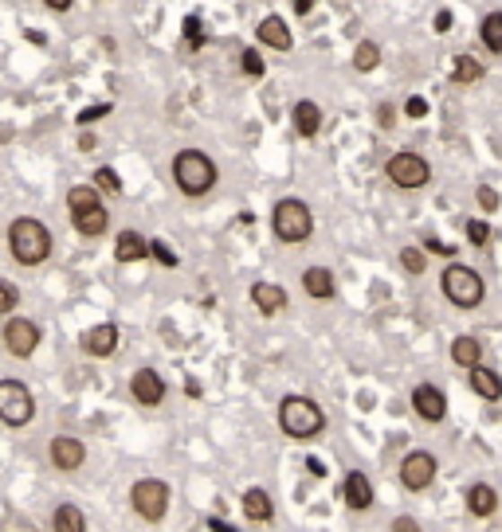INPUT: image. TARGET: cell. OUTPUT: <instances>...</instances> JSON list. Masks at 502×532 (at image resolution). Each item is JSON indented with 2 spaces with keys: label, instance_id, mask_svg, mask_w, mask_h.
Listing matches in <instances>:
<instances>
[{
  "label": "cell",
  "instance_id": "obj_1",
  "mask_svg": "<svg viewBox=\"0 0 502 532\" xmlns=\"http://www.w3.org/2000/svg\"><path fill=\"white\" fill-rule=\"evenodd\" d=\"M4 243H8L13 263L24 266V270L44 266L51 258V251H56V235H51V227L44 220H36V215H16L4 231Z\"/></svg>",
  "mask_w": 502,
  "mask_h": 532
},
{
  "label": "cell",
  "instance_id": "obj_2",
  "mask_svg": "<svg viewBox=\"0 0 502 532\" xmlns=\"http://www.w3.org/2000/svg\"><path fill=\"white\" fill-rule=\"evenodd\" d=\"M169 172H173V184H177V192L185 200H205L208 192L216 188V180H220L216 161H212L205 149H192V145L189 149H177Z\"/></svg>",
  "mask_w": 502,
  "mask_h": 532
},
{
  "label": "cell",
  "instance_id": "obj_3",
  "mask_svg": "<svg viewBox=\"0 0 502 532\" xmlns=\"http://www.w3.org/2000/svg\"><path fill=\"white\" fill-rule=\"evenodd\" d=\"M275 419H279V431L295 442H314V439H322L326 434V411L311 396H298V392L283 396Z\"/></svg>",
  "mask_w": 502,
  "mask_h": 532
},
{
  "label": "cell",
  "instance_id": "obj_4",
  "mask_svg": "<svg viewBox=\"0 0 502 532\" xmlns=\"http://www.w3.org/2000/svg\"><path fill=\"white\" fill-rule=\"evenodd\" d=\"M67 215H71V227L83 239H102L110 231V208H106V200L94 192V184H71Z\"/></svg>",
  "mask_w": 502,
  "mask_h": 532
},
{
  "label": "cell",
  "instance_id": "obj_5",
  "mask_svg": "<svg viewBox=\"0 0 502 532\" xmlns=\"http://www.w3.org/2000/svg\"><path fill=\"white\" fill-rule=\"evenodd\" d=\"M271 235L283 247H303L314 239V212L306 200L298 196H283L271 204Z\"/></svg>",
  "mask_w": 502,
  "mask_h": 532
},
{
  "label": "cell",
  "instance_id": "obj_6",
  "mask_svg": "<svg viewBox=\"0 0 502 532\" xmlns=\"http://www.w3.org/2000/svg\"><path fill=\"white\" fill-rule=\"evenodd\" d=\"M440 294L452 301L455 310H479L487 298V282L475 266H463V263H447L444 275H440Z\"/></svg>",
  "mask_w": 502,
  "mask_h": 532
},
{
  "label": "cell",
  "instance_id": "obj_7",
  "mask_svg": "<svg viewBox=\"0 0 502 532\" xmlns=\"http://www.w3.org/2000/svg\"><path fill=\"white\" fill-rule=\"evenodd\" d=\"M169 505H173V485L165 477H137L130 485V509L145 525H162L169 517Z\"/></svg>",
  "mask_w": 502,
  "mask_h": 532
},
{
  "label": "cell",
  "instance_id": "obj_8",
  "mask_svg": "<svg viewBox=\"0 0 502 532\" xmlns=\"http://www.w3.org/2000/svg\"><path fill=\"white\" fill-rule=\"evenodd\" d=\"M31 419H36V396H31V388L24 379L4 376L0 379V423L20 431V427H28Z\"/></svg>",
  "mask_w": 502,
  "mask_h": 532
},
{
  "label": "cell",
  "instance_id": "obj_9",
  "mask_svg": "<svg viewBox=\"0 0 502 532\" xmlns=\"http://www.w3.org/2000/svg\"><path fill=\"white\" fill-rule=\"evenodd\" d=\"M384 180L401 192H416L432 180V165L416 149H397V153L384 161Z\"/></svg>",
  "mask_w": 502,
  "mask_h": 532
},
{
  "label": "cell",
  "instance_id": "obj_10",
  "mask_svg": "<svg viewBox=\"0 0 502 532\" xmlns=\"http://www.w3.org/2000/svg\"><path fill=\"white\" fill-rule=\"evenodd\" d=\"M0 341H4L8 356L31 361V356L40 353V344H44V329H40V321L24 318V313H13V318L4 321V329H0Z\"/></svg>",
  "mask_w": 502,
  "mask_h": 532
},
{
  "label": "cell",
  "instance_id": "obj_11",
  "mask_svg": "<svg viewBox=\"0 0 502 532\" xmlns=\"http://www.w3.org/2000/svg\"><path fill=\"white\" fill-rule=\"evenodd\" d=\"M436 474H440V462H436V454L432 450H409L401 458V485L409 493H424V490H432V482H436Z\"/></svg>",
  "mask_w": 502,
  "mask_h": 532
},
{
  "label": "cell",
  "instance_id": "obj_12",
  "mask_svg": "<svg viewBox=\"0 0 502 532\" xmlns=\"http://www.w3.org/2000/svg\"><path fill=\"white\" fill-rule=\"evenodd\" d=\"M165 396H169V384H165V376L157 372V368H134L130 372V399L137 407H162L165 404Z\"/></svg>",
  "mask_w": 502,
  "mask_h": 532
},
{
  "label": "cell",
  "instance_id": "obj_13",
  "mask_svg": "<svg viewBox=\"0 0 502 532\" xmlns=\"http://www.w3.org/2000/svg\"><path fill=\"white\" fill-rule=\"evenodd\" d=\"M119 344H122V329L114 321H99V325H91V329H83V336H79V349H83V356H91V361H110V356L119 353Z\"/></svg>",
  "mask_w": 502,
  "mask_h": 532
},
{
  "label": "cell",
  "instance_id": "obj_14",
  "mask_svg": "<svg viewBox=\"0 0 502 532\" xmlns=\"http://www.w3.org/2000/svg\"><path fill=\"white\" fill-rule=\"evenodd\" d=\"M48 458L59 474H75L87 466V442H83L79 434H56V439L48 442Z\"/></svg>",
  "mask_w": 502,
  "mask_h": 532
},
{
  "label": "cell",
  "instance_id": "obj_15",
  "mask_svg": "<svg viewBox=\"0 0 502 532\" xmlns=\"http://www.w3.org/2000/svg\"><path fill=\"white\" fill-rule=\"evenodd\" d=\"M338 497H341V505H346L349 513H369L373 501H377V490H373L365 470H349L338 485Z\"/></svg>",
  "mask_w": 502,
  "mask_h": 532
},
{
  "label": "cell",
  "instance_id": "obj_16",
  "mask_svg": "<svg viewBox=\"0 0 502 532\" xmlns=\"http://www.w3.org/2000/svg\"><path fill=\"white\" fill-rule=\"evenodd\" d=\"M248 298H251V306L260 310V318H279V313H286V306H291L286 286H283V282H271V278L251 282Z\"/></svg>",
  "mask_w": 502,
  "mask_h": 532
},
{
  "label": "cell",
  "instance_id": "obj_17",
  "mask_svg": "<svg viewBox=\"0 0 502 532\" xmlns=\"http://www.w3.org/2000/svg\"><path fill=\"white\" fill-rule=\"evenodd\" d=\"M409 404L416 411V419H424V423H444L447 419V396H444V388H436V384H416Z\"/></svg>",
  "mask_w": 502,
  "mask_h": 532
},
{
  "label": "cell",
  "instance_id": "obj_18",
  "mask_svg": "<svg viewBox=\"0 0 502 532\" xmlns=\"http://www.w3.org/2000/svg\"><path fill=\"white\" fill-rule=\"evenodd\" d=\"M149 258V239L142 231H134V227H126V231L114 235V263L119 266H137Z\"/></svg>",
  "mask_w": 502,
  "mask_h": 532
},
{
  "label": "cell",
  "instance_id": "obj_19",
  "mask_svg": "<svg viewBox=\"0 0 502 532\" xmlns=\"http://www.w3.org/2000/svg\"><path fill=\"white\" fill-rule=\"evenodd\" d=\"M322 122H326V114H322V106H318L314 99H298L291 106V126H295V134L303 141H314L318 134H322Z\"/></svg>",
  "mask_w": 502,
  "mask_h": 532
},
{
  "label": "cell",
  "instance_id": "obj_20",
  "mask_svg": "<svg viewBox=\"0 0 502 532\" xmlns=\"http://www.w3.org/2000/svg\"><path fill=\"white\" fill-rule=\"evenodd\" d=\"M255 39H260L263 48H271V51H291V48H295V31H291V24H286L279 13H271V16L260 20V28H255Z\"/></svg>",
  "mask_w": 502,
  "mask_h": 532
},
{
  "label": "cell",
  "instance_id": "obj_21",
  "mask_svg": "<svg viewBox=\"0 0 502 532\" xmlns=\"http://www.w3.org/2000/svg\"><path fill=\"white\" fill-rule=\"evenodd\" d=\"M298 282H303V294L311 301H334L338 298V278L330 266H306Z\"/></svg>",
  "mask_w": 502,
  "mask_h": 532
},
{
  "label": "cell",
  "instance_id": "obj_22",
  "mask_svg": "<svg viewBox=\"0 0 502 532\" xmlns=\"http://www.w3.org/2000/svg\"><path fill=\"white\" fill-rule=\"evenodd\" d=\"M240 509H243V517L251 520V525H271L275 520V501H271V493L263 490V485H248L240 497Z\"/></svg>",
  "mask_w": 502,
  "mask_h": 532
},
{
  "label": "cell",
  "instance_id": "obj_23",
  "mask_svg": "<svg viewBox=\"0 0 502 532\" xmlns=\"http://www.w3.org/2000/svg\"><path fill=\"white\" fill-rule=\"evenodd\" d=\"M467 384H471V392L483 399V404H498L502 399V376L495 372V368H487V364H479L467 372Z\"/></svg>",
  "mask_w": 502,
  "mask_h": 532
},
{
  "label": "cell",
  "instance_id": "obj_24",
  "mask_svg": "<svg viewBox=\"0 0 502 532\" xmlns=\"http://www.w3.org/2000/svg\"><path fill=\"white\" fill-rule=\"evenodd\" d=\"M467 513L479 517V520L495 517L498 513V490H495V485H487V482L467 485Z\"/></svg>",
  "mask_w": 502,
  "mask_h": 532
},
{
  "label": "cell",
  "instance_id": "obj_25",
  "mask_svg": "<svg viewBox=\"0 0 502 532\" xmlns=\"http://www.w3.org/2000/svg\"><path fill=\"white\" fill-rule=\"evenodd\" d=\"M48 528L51 532H87V513H83L79 505H71V501H59L56 509H51V520H48Z\"/></svg>",
  "mask_w": 502,
  "mask_h": 532
},
{
  "label": "cell",
  "instance_id": "obj_26",
  "mask_svg": "<svg viewBox=\"0 0 502 532\" xmlns=\"http://www.w3.org/2000/svg\"><path fill=\"white\" fill-rule=\"evenodd\" d=\"M452 364H459V368H479L483 364V341L479 336H471V333H463V336H455L452 341Z\"/></svg>",
  "mask_w": 502,
  "mask_h": 532
},
{
  "label": "cell",
  "instance_id": "obj_27",
  "mask_svg": "<svg viewBox=\"0 0 502 532\" xmlns=\"http://www.w3.org/2000/svg\"><path fill=\"white\" fill-rule=\"evenodd\" d=\"M94 192H99L102 200H119L122 192H126V184H122V177H119V169H110V165H99L94 169Z\"/></svg>",
  "mask_w": 502,
  "mask_h": 532
},
{
  "label": "cell",
  "instance_id": "obj_28",
  "mask_svg": "<svg viewBox=\"0 0 502 532\" xmlns=\"http://www.w3.org/2000/svg\"><path fill=\"white\" fill-rule=\"evenodd\" d=\"M483 74H487L483 59H475V56H455V63H452V83L471 86V83L483 79Z\"/></svg>",
  "mask_w": 502,
  "mask_h": 532
},
{
  "label": "cell",
  "instance_id": "obj_29",
  "mask_svg": "<svg viewBox=\"0 0 502 532\" xmlns=\"http://www.w3.org/2000/svg\"><path fill=\"white\" fill-rule=\"evenodd\" d=\"M479 39L490 56H502V13H487L483 24H479Z\"/></svg>",
  "mask_w": 502,
  "mask_h": 532
},
{
  "label": "cell",
  "instance_id": "obj_30",
  "mask_svg": "<svg viewBox=\"0 0 502 532\" xmlns=\"http://www.w3.org/2000/svg\"><path fill=\"white\" fill-rule=\"evenodd\" d=\"M377 67H381V43L361 39L357 48H354V71L369 74V71H377Z\"/></svg>",
  "mask_w": 502,
  "mask_h": 532
},
{
  "label": "cell",
  "instance_id": "obj_31",
  "mask_svg": "<svg viewBox=\"0 0 502 532\" xmlns=\"http://www.w3.org/2000/svg\"><path fill=\"white\" fill-rule=\"evenodd\" d=\"M397 263L404 275H412V278H420L424 270H428V255L420 251V247H401V255H397Z\"/></svg>",
  "mask_w": 502,
  "mask_h": 532
},
{
  "label": "cell",
  "instance_id": "obj_32",
  "mask_svg": "<svg viewBox=\"0 0 502 532\" xmlns=\"http://www.w3.org/2000/svg\"><path fill=\"white\" fill-rule=\"evenodd\" d=\"M240 71L248 74V79H263V74H267L263 51H260V48H243V51H240Z\"/></svg>",
  "mask_w": 502,
  "mask_h": 532
},
{
  "label": "cell",
  "instance_id": "obj_33",
  "mask_svg": "<svg viewBox=\"0 0 502 532\" xmlns=\"http://www.w3.org/2000/svg\"><path fill=\"white\" fill-rule=\"evenodd\" d=\"M463 235H467V243H471V247H479V251H487V247H490V223L479 220V215H475V220H467Z\"/></svg>",
  "mask_w": 502,
  "mask_h": 532
},
{
  "label": "cell",
  "instance_id": "obj_34",
  "mask_svg": "<svg viewBox=\"0 0 502 532\" xmlns=\"http://www.w3.org/2000/svg\"><path fill=\"white\" fill-rule=\"evenodd\" d=\"M20 310V286H13L8 278H0V318H13Z\"/></svg>",
  "mask_w": 502,
  "mask_h": 532
},
{
  "label": "cell",
  "instance_id": "obj_35",
  "mask_svg": "<svg viewBox=\"0 0 502 532\" xmlns=\"http://www.w3.org/2000/svg\"><path fill=\"white\" fill-rule=\"evenodd\" d=\"M149 258H157V263L169 266V270H173V266L181 263V258H177L173 251H169V243H165V239H149Z\"/></svg>",
  "mask_w": 502,
  "mask_h": 532
},
{
  "label": "cell",
  "instance_id": "obj_36",
  "mask_svg": "<svg viewBox=\"0 0 502 532\" xmlns=\"http://www.w3.org/2000/svg\"><path fill=\"white\" fill-rule=\"evenodd\" d=\"M420 251H424V255H444V258H452V263H455V251H459V247L444 243V239H436V235H424Z\"/></svg>",
  "mask_w": 502,
  "mask_h": 532
},
{
  "label": "cell",
  "instance_id": "obj_37",
  "mask_svg": "<svg viewBox=\"0 0 502 532\" xmlns=\"http://www.w3.org/2000/svg\"><path fill=\"white\" fill-rule=\"evenodd\" d=\"M475 200H479V208H483L487 215L498 208V192L490 188V184H479V192H475Z\"/></svg>",
  "mask_w": 502,
  "mask_h": 532
},
{
  "label": "cell",
  "instance_id": "obj_38",
  "mask_svg": "<svg viewBox=\"0 0 502 532\" xmlns=\"http://www.w3.org/2000/svg\"><path fill=\"white\" fill-rule=\"evenodd\" d=\"M404 114H409L412 122H420V118H428V99H420V94H412V99L404 102Z\"/></svg>",
  "mask_w": 502,
  "mask_h": 532
},
{
  "label": "cell",
  "instance_id": "obj_39",
  "mask_svg": "<svg viewBox=\"0 0 502 532\" xmlns=\"http://www.w3.org/2000/svg\"><path fill=\"white\" fill-rule=\"evenodd\" d=\"M106 114H110V102L94 106V110H83V114H79V126H83V129H91V126L99 122V118H106Z\"/></svg>",
  "mask_w": 502,
  "mask_h": 532
},
{
  "label": "cell",
  "instance_id": "obj_40",
  "mask_svg": "<svg viewBox=\"0 0 502 532\" xmlns=\"http://www.w3.org/2000/svg\"><path fill=\"white\" fill-rule=\"evenodd\" d=\"M392 532H424V528H420V520L416 517L401 513V517H392Z\"/></svg>",
  "mask_w": 502,
  "mask_h": 532
},
{
  "label": "cell",
  "instance_id": "obj_41",
  "mask_svg": "<svg viewBox=\"0 0 502 532\" xmlns=\"http://www.w3.org/2000/svg\"><path fill=\"white\" fill-rule=\"evenodd\" d=\"M432 28H436V36L452 31V13H447V8H440V13H436V20H432Z\"/></svg>",
  "mask_w": 502,
  "mask_h": 532
},
{
  "label": "cell",
  "instance_id": "obj_42",
  "mask_svg": "<svg viewBox=\"0 0 502 532\" xmlns=\"http://www.w3.org/2000/svg\"><path fill=\"white\" fill-rule=\"evenodd\" d=\"M94 149H99V137H94L91 129H83L79 134V153H94Z\"/></svg>",
  "mask_w": 502,
  "mask_h": 532
},
{
  "label": "cell",
  "instance_id": "obj_43",
  "mask_svg": "<svg viewBox=\"0 0 502 532\" xmlns=\"http://www.w3.org/2000/svg\"><path fill=\"white\" fill-rule=\"evenodd\" d=\"M392 118H397V114H392V106L381 102V106H377V122H381L384 129H392Z\"/></svg>",
  "mask_w": 502,
  "mask_h": 532
},
{
  "label": "cell",
  "instance_id": "obj_44",
  "mask_svg": "<svg viewBox=\"0 0 502 532\" xmlns=\"http://www.w3.org/2000/svg\"><path fill=\"white\" fill-rule=\"evenodd\" d=\"M208 528H212V532H236V528L228 525V520H220V517H208Z\"/></svg>",
  "mask_w": 502,
  "mask_h": 532
},
{
  "label": "cell",
  "instance_id": "obj_45",
  "mask_svg": "<svg viewBox=\"0 0 502 532\" xmlns=\"http://www.w3.org/2000/svg\"><path fill=\"white\" fill-rule=\"evenodd\" d=\"M306 470H311L314 477H326V466L318 462V458H306Z\"/></svg>",
  "mask_w": 502,
  "mask_h": 532
}]
</instances>
